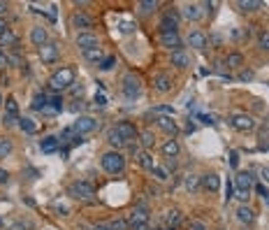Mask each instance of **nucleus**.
I'll return each mask as SVG.
<instances>
[{"mask_svg":"<svg viewBox=\"0 0 269 230\" xmlns=\"http://www.w3.org/2000/svg\"><path fill=\"white\" fill-rule=\"evenodd\" d=\"M100 165L107 175H123L126 172V156L121 151H107V153H102Z\"/></svg>","mask_w":269,"mask_h":230,"instance_id":"f257e3e1","label":"nucleus"},{"mask_svg":"<svg viewBox=\"0 0 269 230\" xmlns=\"http://www.w3.org/2000/svg\"><path fill=\"white\" fill-rule=\"evenodd\" d=\"M121 91H123V98L133 102V100L142 96V79L134 72H126L123 79H121Z\"/></svg>","mask_w":269,"mask_h":230,"instance_id":"f03ea898","label":"nucleus"},{"mask_svg":"<svg viewBox=\"0 0 269 230\" xmlns=\"http://www.w3.org/2000/svg\"><path fill=\"white\" fill-rule=\"evenodd\" d=\"M67 195L74 198V200H93L95 198V186L86 179H77L67 186Z\"/></svg>","mask_w":269,"mask_h":230,"instance_id":"7ed1b4c3","label":"nucleus"},{"mask_svg":"<svg viewBox=\"0 0 269 230\" xmlns=\"http://www.w3.org/2000/svg\"><path fill=\"white\" fill-rule=\"evenodd\" d=\"M72 84H74V70H72V68L56 70L54 75H51V79H49V86L54 91H65V89H70Z\"/></svg>","mask_w":269,"mask_h":230,"instance_id":"20e7f679","label":"nucleus"},{"mask_svg":"<svg viewBox=\"0 0 269 230\" xmlns=\"http://www.w3.org/2000/svg\"><path fill=\"white\" fill-rule=\"evenodd\" d=\"M234 186H237V198L242 200V204H246V200L251 198V191H253V175L251 172H237Z\"/></svg>","mask_w":269,"mask_h":230,"instance_id":"39448f33","label":"nucleus"},{"mask_svg":"<svg viewBox=\"0 0 269 230\" xmlns=\"http://www.w3.org/2000/svg\"><path fill=\"white\" fill-rule=\"evenodd\" d=\"M128 226L130 230H149V209L139 204L130 212V219H128Z\"/></svg>","mask_w":269,"mask_h":230,"instance_id":"423d86ee","label":"nucleus"},{"mask_svg":"<svg viewBox=\"0 0 269 230\" xmlns=\"http://www.w3.org/2000/svg\"><path fill=\"white\" fill-rule=\"evenodd\" d=\"M230 126H232L234 130H239V133H251L253 128H255V119L251 114H246V112H234L230 116Z\"/></svg>","mask_w":269,"mask_h":230,"instance_id":"0eeeda50","label":"nucleus"},{"mask_svg":"<svg viewBox=\"0 0 269 230\" xmlns=\"http://www.w3.org/2000/svg\"><path fill=\"white\" fill-rule=\"evenodd\" d=\"M114 128H116L118 135L123 137L126 147H130V144H137V137H139V135H137V128H134V126L130 124V121H118V124L114 126Z\"/></svg>","mask_w":269,"mask_h":230,"instance_id":"6e6552de","label":"nucleus"},{"mask_svg":"<svg viewBox=\"0 0 269 230\" xmlns=\"http://www.w3.org/2000/svg\"><path fill=\"white\" fill-rule=\"evenodd\" d=\"M70 21H72V28H77L79 33H93V26H95L93 19L89 14H84V12H74Z\"/></svg>","mask_w":269,"mask_h":230,"instance_id":"1a4fd4ad","label":"nucleus"},{"mask_svg":"<svg viewBox=\"0 0 269 230\" xmlns=\"http://www.w3.org/2000/svg\"><path fill=\"white\" fill-rule=\"evenodd\" d=\"M72 128H74V133L77 135L93 133V130L98 128V119H93V116H79V119L72 124Z\"/></svg>","mask_w":269,"mask_h":230,"instance_id":"9d476101","label":"nucleus"},{"mask_svg":"<svg viewBox=\"0 0 269 230\" xmlns=\"http://www.w3.org/2000/svg\"><path fill=\"white\" fill-rule=\"evenodd\" d=\"M160 45L170 51H183V40L179 37V33H160Z\"/></svg>","mask_w":269,"mask_h":230,"instance_id":"9b49d317","label":"nucleus"},{"mask_svg":"<svg viewBox=\"0 0 269 230\" xmlns=\"http://www.w3.org/2000/svg\"><path fill=\"white\" fill-rule=\"evenodd\" d=\"M19 121V102L14 98L5 100V116H2V124L5 126H14Z\"/></svg>","mask_w":269,"mask_h":230,"instance_id":"f8f14e48","label":"nucleus"},{"mask_svg":"<svg viewBox=\"0 0 269 230\" xmlns=\"http://www.w3.org/2000/svg\"><path fill=\"white\" fill-rule=\"evenodd\" d=\"M181 17L188 19V21H200V19L204 17L202 5H200V2H183V5H181Z\"/></svg>","mask_w":269,"mask_h":230,"instance_id":"ddd939ff","label":"nucleus"},{"mask_svg":"<svg viewBox=\"0 0 269 230\" xmlns=\"http://www.w3.org/2000/svg\"><path fill=\"white\" fill-rule=\"evenodd\" d=\"M158 28H160V33H179V17L174 12H165Z\"/></svg>","mask_w":269,"mask_h":230,"instance_id":"4468645a","label":"nucleus"},{"mask_svg":"<svg viewBox=\"0 0 269 230\" xmlns=\"http://www.w3.org/2000/svg\"><path fill=\"white\" fill-rule=\"evenodd\" d=\"M200 186L204 188L206 193H218L221 191V177L214 175V172H206V175L200 177Z\"/></svg>","mask_w":269,"mask_h":230,"instance_id":"2eb2a0df","label":"nucleus"},{"mask_svg":"<svg viewBox=\"0 0 269 230\" xmlns=\"http://www.w3.org/2000/svg\"><path fill=\"white\" fill-rule=\"evenodd\" d=\"M156 126L160 128L162 133H167L170 137L179 133V124L174 121V116H156Z\"/></svg>","mask_w":269,"mask_h":230,"instance_id":"dca6fc26","label":"nucleus"},{"mask_svg":"<svg viewBox=\"0 0 269 230\" xmlns=\"http://www.w3.org/2000/svg\"><path fill=\"white\" fill-rule=\"evenodd\" d=\"M77 47H79L81 51H89V49H95V47H100V40L95 33H79L77 35Z\"/></svg>","mask_w":269,"mask_h":230,"instance_id":"f3484780","label":"nucleus"},{"mask_svg":"<svg viewBox=\"0 0 269 230\" xmlns=\"http://www.w3.org/2000/svg\"><path fill=\"white\" fill-rule=\"evenodd\" d=\"M172 86H174V81L167 72H158L156 77H153V89L158 91V93H170Z\"/></svg>","mask_w":269,"mask_h":230,"instance_id":"a211bd4d","label":"nucleus"},{"mask_svg":"<svg viewBox=\"0 0 269 230\" xmlns=\"http://www.w3.org/2000/svg\"><path fill=\"white\" fill-rule=\"evenodd\" d=\"M37 53H40L42 63H56L58 61V45L56 42H46L45 47L37 49Z\"/></svg>","mask_w":269,"mask_h":230,"instance_id":"6ab92c4d","label":"nucleus"},{"mask_svg":"<svg viewBox=\"0 0 269 230\" xmlns=\"http://www.w3.org/2000/svg\"><path fill=\"white\" fill-rule=\"evenodd\" d=\"M206 45H209V37L202 33V30H193L188 35V47L195 49V51H204Z\"/></svg>","mask_w":269,"mask_h":230,"instance_id":"aec40b11","label":"nucleus"},{"mask_svg":"<svg viewBox=\"0 0 269 230\" xmlns=\"http://www.w3.org/2000/svg\"><path fill=\"white\" fill-rule=\"evenodd\" d=\"M179 151H181V147H179V142L174 140V137L165 140V142H162V147H160V153H162V156H165L167 160H174L177 156H179Z\"/></svg>","mask_w":269,"mask_h":230,"instance_id":"412c9836","label":"nucleus"},{"mask_svg":"<svg viewBox=\"0 0 269 230\" xmlns=\"http://www.w3.org/2000/svg\"><path fill=\"white\" fill-rule=\"evenodd\" d=\"M30 42L40 49V47H45L49 42V33H46V28L42 26H33L30 28Z\"/></svg>","mask_w":269,"mask_h":230,"instance_id":"4be33fe9","label":"nucleus"},{"mask_svg":"<svg viewBox=\"0 0 269 230\" xmlns=\"http://www.w3.org/2000/svg\"><path fill=\"white\" fill-rule=\"evenodd\" d=\"M237 221L239 223H244V226H251L253 221H255V212H253L251 207H248V204H239V207H237Z\"/></svg>","mask_w":269,"mask_h":230,"instance_id":"5701e85b","label":"nucleus"},{"mask_svg":"<svg viewBox=\"0 0 269 230\" xmlns=\"http://www.w3.org/2000/svg\"><path fill=\"white\" fill-rule=\"evenodd\" d=\"M170 63L177 68V70H186L190 65V56L186 51H172L170 53Z\"/></svg>","mask_w":269,"mask_h":230,"instance_id":"b1692460","label":"nucleus"},{"mask_svg":"<svg viewBox=\"0 0 269 230\" xmlns=\"http://www.w3.org/2000/svg\"><path fill=\"white\" fill-rule=\"evenodd\" d=\"M107 142H109V147H112V151H121L126 147V142H123V137L118 135L116 128H109L107 130Z\"/></svg>","mask_w":269,"mask_h":230,"instance_id":"393cba45","label":"nucleus"},{"mask_svg":"<svg viewBox=\"0 0 269 230\" xmlns=\"http://www.w3.org/2000/svg\"><path fill=\"white\" fill-rule=\"evenodd\" d=\"M234 7H239V12H258V9H262L265 5H262L260 0H237Z\"/></svg>","mask_w":269,"mask_h":230,"instance_id":"a878e982","label":"nucleus"},{"mask_svg":"<svg viewBox=\"0 0 269 230\" xmlns=\"http://www.w3.org/2000/svg\"><path fill=\"white\" fill-rule=\"evenodd\" d=\"M137 160H139V165H142L146 172H153V168H156V160H153L151 151H139V153H137Z\"/></svg>","mask_w":269,"mask_h":230,"instance_id":"bb28decb","label":"nucleus"},{"mask_svg":"<svg viewBox=\"0 0 269 230\" xmlns=\"http://www.w3.org/2000/svg\"><path fill=\"white\" fill-rule=\"evenodd\" d=\"M165 223H167V228H179L181 226V212L177 207L165 212Z\"/></svg>","mask_w":269,"mask_h":230,"instance_id":"cd10ccee","label":"nucleus"},{"mask_svg":"<svg viewBox=\"0 0 269 230\" xmlns=\"http://www.w3.org/2000/svg\"><path fill=\"white\" fill-rule=\"evenodd\" d=\"M61 109H63V98L56 96V98H49V102H46V107L42 112H45V114H58Z\"/></svg>","mask_w":269,"mask_h":230,"instance_id":"c85d7f7f","label":"nucleus"},{"mask_svg":"<svg viewBox=\"0 0 269 230\" xmlns=\"http://www.w3.org/2000/svg\"><path fill=\"white\" fill-rule=\"evenodd\" d=\"M137 142L142 144V149H144V151H151L153 147H156V135H153L151 130H144V133L139 135V140H137Z\"/></svg>","mask_w":269,"mask_h":230,"instance_id":"c756f323","label":"nucleus"},{"mask_svg":"<svg viewBox=\"0 0 269 230\" xmlns=\"http://www.w3.org/2000/svg\"><path fill=\"white\" fill-rule=\"evenodd\" d=\"M58 137H54V135H49V137H45V140L40 142V149L45 151V153H54L56 149H58Z\"/></svg>","mask_w":269,"mask_h":230,"instance_id":"7c9ffc66","label":"nucleus"},{"mask_svg":"<svg viewBox=\"0 0 269 230\" xmlns=\"http://www.w3.org/2000/svg\"><path fill=\"white\" fill-rule=\"evenodd\" d=\"M2 47H14V49L19 47V37L14 35L9 28L5 30V33H2V35H0V49H2Z\"/></svg>","mask_w":269,"mask_h":230,"instance_id":"2f4dec72","label":"nucleus"},{"mask_svg":"<svg viewBox=\"0 0 269 230\" xmlns=\"http://www.w3.org/2000/svg\"><path fill=\"white\" fill-rule=\"evenodd\" d=\"M225 65L227 68H232V70H239L244 65V56L239 51H232V53H227V58H225Z\"/></svg>","mask_w":269,"mask_h":230,"instance_id":"473e14b6","label":"nucleus"},{"mask_svg":"<svg viewBox=\"0 0 269 230\" xmlns=\"http://www.w3.org/2000/svg\"><path fill=\"white\" fill-rule=\"evenodd\" d=\"M183 188H186V191H190V193H195V191L200 188V177H198V175L188 172V175L183 177Z\"/></svg>","mask_w":269,"mask_h":230,"instance_id":"72a5a7b5","label":"nucleus"},{"mask_svg":"<svg viewBox=\"0 0 269 230\" xmlns=\"http://www.w3.org/2000/svg\"><path fill=\"white\" fill-rule=\"evenodd\" d=\"M84 53V58H86V61L89 63H102V58H105V53H102V49H100V47H95V49H89V51H81Z\"/></svg>","mask_w":269,"mask_h":230,"instance_id":"f704fd0d","label":"nucleus"},{"mask_svg":"<svg viewBox=\"0 0 269 230\" xmlns=\"http://www.w3.org/2000/svg\"><path fill=\"white\" fill-rule=\"evenodd\" d=\"M12 151H14V144L9 137H0V158H7L12 156Z\"/></svg>","mask_w":269,"mask_h":230,"instance_id":"c9c22d12","label":"nucleus"},{"mask_svg":"<svg viewBox=\"0 0 269 230\" xmlns=\"http://www.w3.org/2000/svg\"><path fill=\"white\" fill-rule=\"evenodd\" d=\"M151 175H153V179H156V181H160V184H165V181L170 179V170H167V168H162V165H156Z\"/></svg>","mask_w":269,"mask_h":230,"instance_id":"e433bc0d","label":"nucleus"},{"mask_svg":"<svg viewBox=\"0 0 269 230\" xmlns=\"http://www.w3.org/2000/svg\"><path fill=\"white\" fill-rule=\"evenodd\" d=\"M137 7H139V12L149 14V12H156V9L160 7V2L158 0H142V2H137Z\"/></svg>","mask_w":269,"mask_h":230,"instance_id":"4c0bfd02","label":"nucleus"},{"mask_svg":"<svg viewBox=\"0 0 269 230\" xmlns=\"http://www.w3.org/2000/svg\"><path fill=\"white\" fill-rule=\"evenodd\" d=\"M46 102H49V98L45 96V93H35V98H33V109H35V112H42V109H45L46 107Z\"/></svg>","mask_w":269,"mask_h":230,"instance_id":"58836bf2","label":"nucleus"},{"mask_svg":"<svg viewBox=\"0 0 269 230\" xmlns=\"http://www.w3.org/2000/svg\"><path fill=\"white\" fill-rule=\"evenodd\" d=\"M19 128H21L23 133H28V135H33L37 130V126L33 124V119H26V116H23V119H19Z\"/></svg>","mask_w":269,"mask_h":230,"instance_id":"ea45409f","label":"nucleus"},{"mask_svg":"<svg viewBox=\"0 0 269 230\" xmlns=\"http://www.w3.org/2000/svg\"><path fill=\"white\" fill-rule=\"evenodd\" d=\"M151 114H153V116H174V107H170V105H158V107H153V109H151Z\"/></svg>","mask_w":269,"mask_h":230,"instance_id":"a19ab883","label":"nucleus"},{"mask_svg":"<svg viewBox=\"0 0 269 230\" xmlns=\"http://www.w3.org/2000/svg\"><path fill=\"white\" fill-rule=\"evenodd\" d=\"M258 47L262 51H269V30H260L258 33Z\"/></svg>","mask_w":269,"mask_h":230,"instance_id":"79ce46f5","label":"nucleus"},{"mask_svg":"<svg viewBox=\"0 0 269 230\" xmlns=\"http://www.w3.org/2000/svg\"><path fill=\"white\" fill-rule=\"evenodd\" d=\"M114 65H116V58H114V56H105V58H102V63H100L98 68H100V70H112Z\"/></svg>","mask_w":269,"mask_h":230,"instance_id":"37998d69","label":"nucleus"},{"mask_svg":"<svg viewBox=\"0 0 269 230\" xmlns=\"http://www.w3.org/2000/svg\"><path fill=\"white\" fill-rule=\"evenodd\" d=\"M109 228L112 230H130V226H128L126 219H116V221L109 223Z\"/></svg>","mask_w":269,"mask_h":230,"instance_id":"c03bdc74","label":"nucleus"},{"mask_svg":"<svg viewBox=\"0 0 269 230\" xmlns=\"http://www.w3.org/2000/svg\"><path fill=\"white\" fill-rule=\"evenodd\" d=\"M188 230H209V228H206V223H204V221H200V219H190Z\"/></svg>","mask_w":269,"mask_h":230,"instance_id":"a18cd8bd","label":"nucleus"},{"mask_svg":"<svg viewBox=\"0 0 269 230\" xmlns=\"http://www.w3.org/2000/svg\"><path fill=\"white\" fill-rule=\"evenodd\" d=\"M9 65V53L5 49H0V70H5Z\"/></svg>","mask_w":269,"mask_h":230,"instance_id":"49530a36","label":"nucleus"},{"mask_svg":"<svg viewBox=\"0 0 269 230\" xmlns=\"http://www.w3.org/2000/svg\"><path fill=\"white\" fill-rule=\"evenodd\" d=\"M260 179H262V181H265V184H269V165L260 168Z\"/></svg>","mask_w":269,"mask_h":230,"instance_id":"de8ad7c7","label":"nucleus"},{"mask_svg":"<svg viewBox=\"0 0 269 230\" xmlns=\"http://www.w3.org/2000/svg\"><path fill=\"white\" fill-rule=\"evenodd\" d=\"M230 165H232V168L239 165V153H237V151H230Z\"/></svg>","mask_w":269,"mask_h":230,"instance_id":"09e8293b","label":"nucleus"},{"mask_svg":"<svg viewBox=\"0 0 269 230\" xmlns=\"http://www.w3.org/2000/svg\"><path fill=\"white\" fill-rule=\"evenodd\" d=\"M239 79H242V81L253 79V70H244V72H239Z\"/></svg>","mask_w":269,"mask_h":230,"instance_id":"8fccbe9b","label":"nucleus"},{"mask_svg":"<svg viewBox=\"0 0 269 230\" xmlns=\"http://www.w3.org/2000/svg\"><path fill=\"white\" fill-rule=\"evenodd\" d=\"M198 119H200V121H202V124H209V126H214V124H216V121H214V116H206V114H200V116H198Z\"/></svg>","mask_w":269,"mask_h":230,"instance_id":"3c124183","label":"nucleus"},{"mask_svg":"<svg viewBox=\"0 0 269 230\" xmlns=\"http://www.w3.org/2000/svg\"><path fill=\"white\" fill-rule=\"evenodd\" d=\"M133 30H134L133 24H128V21L126 24H121V33H133Z\"/></svg>","mask_w":269,"mask_h":230,"instance_id":"603ef678","label":"nucleus"},{"mask_svg":"<svg viewBox=\"0 0 269 230\" xmlns=\"http://www.w3.org/2000/svg\"><path fill=\"white\" fill-rule=\"evenodd\" d=\"M7 181H9L7 170H2V168H0V184H7Z\"/></svg>","mask_w":269,"mask_h":230,"instance_id":"864d4df0","label":"nucleus"},{"mask_svg":"<svg viewBox=\"0 0 269 230\" xmlns=\"http://www.w3.org/2000/svg\"><path fill=\"white\" fill-rule=\"evenodd\" d=\"M7 19H5V17H0V35H2V33H5V30H7Z\"/></svg>","mask_w":269,"mask_h":230,"instance_id":"5fc2aeb1","label":"nucleus"},{"mask_svg":"<svg viewBox=\"0 0 269 230\" xmlns=\"http://www.w3.org/2000/svg\"><path fill=\"white\" fill-rule=\"evenodd\" d=\"M255 191H258V193H260V195H262V198H269V193H267V188H265V186H262V184H258V186H255Z\"/></svg>","mask_w":269,"mask_h":230,"instance_id":"6e6d98bb","label":"nucleus"},{"mask_svg":"<svg viewBox=\"0 0 269 230\" xmlns=\"http://www.w3.org/2000/svg\"><path fill=\"white\" fill-rule=\"evenodd\" d=\"M90 230H112V228H109V223H95Z\"/></svg>","mask_w":269,"mask_h":230,"instance_id":"4d7b16f0","label":"nucleus"},{"mask_svg":"<svg viewBox=\"0 0 269 230\" xmlns=\"http://www.w3.org/2000/svg\"><path fill=\"white\" fill-rule=\"evenodd\" d=\"M202 7H204L206 12L211 14V12H214V7H216V2H202Z\"/></svg>","mask_w":269,"mask_h":230,"instance_id":"13d9d810","label":"nucleus"},{"mask_svg":"<svg viewBox=\"0 0 269 230\" xmlns=\"http://www.w3.org/2000/svg\"><path fill=\"white\" fill-rule=\"evenodd\" d=\"M5 12H7V2H0V17H2Z\"/></svg>","mask_w":269,"mask_h":230,"instance_id":"bf43d9fd","label":"nucleus"},{"mask_svg":"<svg viewBox=\"0 0 269 230\" xmlns=\"http://www.w3.org/2000/svg\"><path fill=\"white\" fill-rule=\"evenodd\" d=\"M2 102H5V98H2V93H0V105H2Z\"/></svg>","mask_w":269,"mask_h":230,"instance_id":"052dcab7","label":"nucleus"},{"mask_svg":"<svg viewBox=\"0 0 269 230\" xmlns=\"http://www.w3.org/2000/svg\"><path fill=\"white\" fill-rule=\"evenodd\" d=\"M0 228H2V219H0Z\"/></svg>","mask_w":269,"mask_h":230,"instance_id":"680f3d73","label":"nucleus"}]
</instances>
